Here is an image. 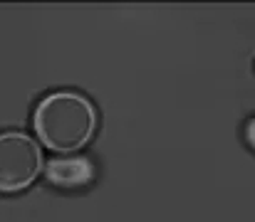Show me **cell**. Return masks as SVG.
Listing matches in <instances>:
<instances>
[{
  "instance_id": "obj_1",
  "label": "cell",
  "mask_w": 255,
  "mask_h": 222,
  "mask_svg": "<svg viewBox=\"0 0 255 222\" xmlns=\"http://www.w3.org/2000/svg\"><path fill=\"white\" fill-rule=\"evenodd\" d=\"M97 109L92 99L72 89L50 91L32 111L35 141L57 155L80 153L97 134Z\"/></svg>"
},
{
  "instance_id": "obj_3",
  "label": "cell",
  "mask_w": 255,
  "mask_h": 222,
  "mask_svg": "<svg viewBox=\"0 0 255 222\" xmlns=\"http://www.w3.org/2000/svg\"><path fill=\"white\" fill-rule=\"evenodd\" d=\"M42 173L50 185H55L60 190H77V188H87L94 180L97 168L87 155L65 153V155H55V158L45 160Z\"/></svg>"
},
{
  "instance_id": "obj_4",
  "label": "cell",
  "mask_w": 255,
  "mask_h": 222,
  "mask_svg": "<svg viewBox=\"0 0 255 222\" xmlns=\"http://www.w3.org/2000/svg\"><path fill=\"white\" fill-rule=\"evenodd\" d=\"M253 119H248V124H246V141H248V148H253Z\"/></svg>"
},
{
  "instance_id": "obj_2",
  "label": "cell",
  "mask_w": 255,
  "mask_h": 222,
  "mask_svg": "<svg viewBox=\"0 0 255 222\" xmlns=\"http://www.w3.org/2000/svg\"><path fill=\"white\" fill-rule=\"evenodd\" d=\"M40 144L25 131H0V195L27 190L42 173Z\"/></svg>"
}]
</instances>
